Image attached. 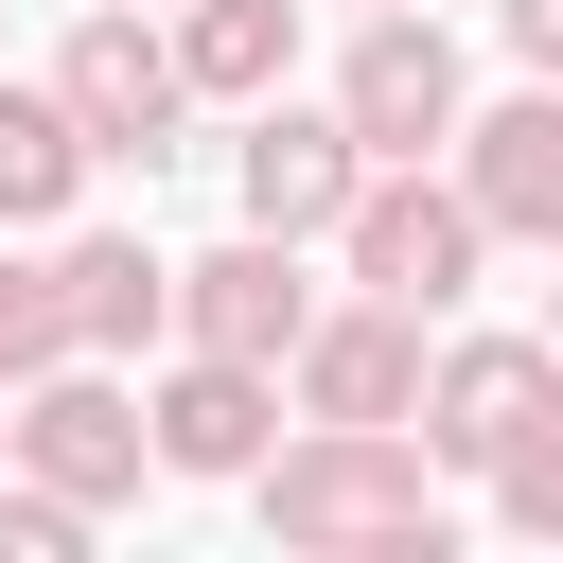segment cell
Segmentation results:
<instances>
[{"mask_svg": "<svg viewBox=\"0 0 563 563\" xmlns=\"http://www.w3.org/2000/svg\"><path fill=\"white\" fill-rule=\"evenodd\" d=\"M352 123L334 106H299V88H246V141H229V194H246V229H282V246H317L334 211H352Z\"/></svg>", "mask_w": 563, "mask_h": 563, "instance_id": "8", "label": "cell"}, {"mask_svg": "<svg viewBox=\"0 0 563 563\" xmlns=\"http://www.w3.org/2000/svg\"><path fill=\"white\" fill-rule=\"evenodd\" d=\"M317 317V282H299V246L282 229H229V246H194L176 264V334L194 352H246V369H282V334Z\"/></svg>", "mask_w": 563, "mask_h": 563, "instance_id": "11", "label": "cell"}, {"mask_svg": "<svg viewBox=\"0 0 563 563\" xmlns=\"http://www.w3.org/2000/svg\"><path fill=\"white\" fill-rule=\"evenodd\" d=\"M53 299H70V352H106V369L176 334V264H158L141 229H70V246H53Z\"/></svg>", "mask_w": 563, "mask_h": 563, "instance_id": "12", "label": "cell"}, {"mask_svg": "<svg viewBox=\"0 0 563 563\" xmlns=\"http://www.w3.org/2000/svg\"><path fill=\"white\" fill-rule=\"evenodd\" d=\"M475 475H493V528H528V545H545V528H563V405H545V422H510Z\"/></svg>", "mask_w": 563, "mask_h": 563, "instance_id": "15", "label": "cell"}, {"mask_svg": "<svg viewBox=\"0 0 563 563\" xmlns=\"http://www.w3.org/2000/svg\"><path fill=\"white\" fill-rule=\"evenodd\" d=\"M53 106H70V141H88V176L106 158H176V123H194V88H176V53H158V0H88L70 18V53H53Z\"/></svg>", "mask_w": 563, "mask_h": 563, "instance_id": "4", "label": "cell"}, {"mask_svg": "<svg viewBox=\"0 0 563 563\" xmlns=\"http://www.w3.org/2000/svg\"><path fill=\"white\" fill-rule=\"evenodd\" d=\"M493 35H510V70H563V0H493Z\"/></svg>", "mask_w": 563, "mask_h": 563, "instance_id": "18", "label": "cell"}, {"mask_svg": "<svg viewBox=\"0 0 563 563\" xmlns=\"http://www.w3.org/2000/svg\"><path fill=\"white\" fill-rule=\"evenodd\" d=\"M352 18H369V0H352Z\"/></svg>", "mask_w": 563, "mask_h": 563, "instance_id": "19", "label": "cell"}, {"mask_svg": "<svg viewBox=\"0 0 563 563\" xmlns=\"http://www.w3.org/2000/svg\"><path fill=\"white\" fill-rule=\"evenodd\" d=\"M0 457L35 475V493H70V510H123L158 457H141V387L106 369V352H53V369H18L0 387Z\"/></svg>", "mask_w": 563, "mask_h": 563, "instance_id": "3", "label": "cell"}, {"mask_svg": "<svg viewBox=\"0 0 563 563\" xmlns=\"http://www.w3.org/2000/svg\"><path fill=\"white\" fill-rule=\"evenodd\" d=\"M545 405H563V352H545V334H440V352H422V405H405V440L475 475V457H493L510 422H545Z\"/></svg>", "mask_w": 563, "mask_h": 563, "instance_id": "9", "label": "cell"}, {"mask_svg": "<svg viewBox=\"0 0 563 563\" xmlns=\"http://www.w3.org/2000/svg\"><path fill=\"white\" fill-rule=\"evenodd\" d=\"M88 528H106V510H70V493H35V475L0 457V563H70Z\"/></svg>", "mask_w": 563, "mask_h": 563, "instance_id": "17", "label": "cell"}, {"mask_svg": "<svg viewBox=\"0 0 563 563\" xmlns=\"http://www.w3.org/2000/svg\"><path fill=\"white\" fill-rule=\"evenodd\" d=\"M70 194H88L70 106H53V88H0V229H70Z\"/></svg>", "mask_w": 563, "mask_h": 563, "instance_id": "14", "label": "cell"}, {"mask_svg": "<svg viewBox=\"0 0 563 563\" xmlns=\"http://www.w3.org/2000/svg\"><path fill=\"white\" fill-rule=\"evenodd\" d=\"M158 53H176L194 106H246V88L299 70V0H158Z\"/></svg>", "mask_w": 563, "mask_h": 563, "instance_id": "13", "label": "cell"}, {"mask_svg": "<svg viewBox=\"0 0 563 563\" xmlns=\"http://www.w3.org/2000/svg\"><path fill=\"white\" fill-rule=\"evenodd\" d=\"M440 176H457V211H475L493 246H563V88L528 70V88H493V106H457V141H440Z\"/></svg>", "mask_w": 563, "mask_h": 563, "instance_id": "6", "label": "cell"}, {"mask_svg": "<svg viewBox=\"0 0 563 563\" xmlns=\"http://www.w3.org/2000/svg\"><path fill=\"white\" fill-rule=\"evenodd\" d=\"M317 246L352 264V299H405V317H457V299L493 282V229L457 211V176H440V158H369V176H352V211H334Z\"/></svg>", "mask_w": 563, "mask_h": 563, "instance_id": "2", "label": "cell"}, {"mask_svg": "<svg viewBox=\"0 0 563 563\" xmlns=\"http://www.w3.org/2000/svg\"><path fill=\"white\" fill-rule=\"evenodd\" d=\"M264 440H282V369H246V352H194V334H176V369L141 387V457H158V475H246Z\"/></svg>", "mask_w": 563, "mask_h": 563, "instance_id": "10", "label": "cell"}, {"mask_svg": "<svg viewBox=\"0 0 563 563\" xmlns=\"http://www.w3.org/2000/svg\"><path fill=\"white\" fill-rule=\"evenodd\" d=\"M282 545H334V563H440V457L405 440V422H299L282 405V440L229 475Z\"/></svg>", "mask_w": 563, "mask_h": 563, "instance_id": "1", "label": "cell"}, {"mask_svg": "<svg viewBox=\"0 0 563 563\" xmlns=\"http://www.w3.org/2000/svg\"><path fill=\"white\" fill-rule=\"evenodd\" d=\"M70 352V299H53V246H0V387Z\"/></svg>", "mask_w": 563, "mask_h": 563, "instance_id": "16", "label": "cell"}, {"mask_svg": "<svg viewBox=\"0 0 563 563\" xmlns=\"http://www.w3.org/2000/svg\"><path fill=\"white\" fill-rule=\"evenodd\" d=\"M457 106H475L457 35H440L422 0H369V18H352V53H334V123H352V158H440V141H457Z\"/></svg>", "mask_w": 563, "mask_h": 563, "instance_id": "5", "label": "cell"}, {"mask_svg": "<svg viewBox=\"0 0 563 563\" xmlns=\"http://www.w3.org/2000/svg\"><path fill=\"white\" fill-rule=\"evenodd\" d=\"M422 334L440 317H405V299H317L282 334V405L299 422H405L422 405Z\"/></svg>", "mask_w": 563, "mask_h": 563, "instance_id": "7", "label": "cell"}]
</instances>
